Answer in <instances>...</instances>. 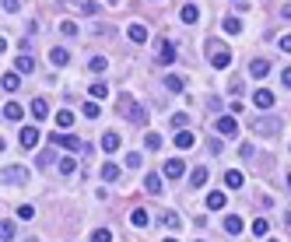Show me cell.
Wrapping results in <instances>:
<instances>
[{
  "label": "cell",
  "mask_w": 291,
  "mask_h": 242,
  "mask_svg": "<svg viewBox=\"0 0 291 242\" xmlns=\"http://www.w3.org/2000/svg\"><path fill=\"white\" fill-rule=\"evenodd\" d=\"M116 109L123 112V119H130L134 127H144V123H147V116H144L141 102H137L130 92H119V95H116Z\"/></svg>",
  "instance_id": "1"
},
{
  "label": "cell",
  "mask_w": 291,
  "mask_h": 242,
  "mask_svg": "<svg viewBox=\"0 0 291 242\" xmlns=\"http://www.w3.org/2000/svg\"><path fill=\"white\" fill-rule=\"evenodd\" d=\"M281 119L277 116H256V123H253V130H256V137H277L281 134Z\"/></svg>",
  "instance_id": "2"
},
{
  "label": "cell",
  "mask_w": 291,
  "mask_h": 242,
  "mask_svg": "<svg viewBox=\"0 0 291 242\" xmlns=\"http://www.w3.org/2000/svg\"><path fill=\"white\" fill-rule=\"evenodd\" d=\"M161 172H165V179H183V176H186V161H183V158H169V161L161 165Z\"/></svg>",
  "instance_id": "3"
},
{
  "label": "cell",
  "mask_w": 291,
  "mask_h": 242,
  "mask_svg": "<svg viewBox=\"0 0 291 242\" xmlns=\"http://www.w3.org/2000/svg\"><path fill=\"white\" fill-rule=\"evenodd\" d=\"M53 144H60V147H67V151H81V147H85V141H81L77 134H53Z\"/></svg>",
  "instance_id": "4"
},
{
  "label": "cell",
  "mask_w": 291,
  "mask_h": 242,
  "mask_svg": "<svg viewBox=\"0 0 291 242\" xmlns=\"http://www.w3.org/2000/svg\"><path fill=\"white\" fill-rule=\"evenodd\" d=\"M4 183H11V186L28 183V169H25V165H11V169H4Z\"/></svg>",
  "instance_id": "5"
},
{
  "label": "cell",
  "mask_w": 291,
  "mask_h": 242,
  "mask_svg": "<svg viewBox=\"0 0 291 242\" xmlns=\"http://www.w3.org/2000/svg\"><path fill=\"white\" fill-rule=\"evenodd\" d=\"M154 60H158L161 67H169V63L176 60V46L169 43V39H161V43H158V56H154Z\"/></svg>",
  "instance_id": "6"
},
{
  "label": "cell",
  "mask_w": 291,
  "mask_h": 242,
  "mask_svg": "<svg viewBox=\"0 0 291 242\" xmlns=\"http://www.w3.org/2000/svg\"><path fill=\"white\" fill-rule=\"evenodd\" d=\"M211 63H214L218 70H225V67H232V53H228L225 46H211Z\"/></svg>",
  "instance_id": "7"
},
{
  "label": "cell",
  "mask_w": 291,
  "mask_h": 242,
  "mask_svg": "<svg viewBox=\"0 0 291 242\" xmlns=\"http://www.w3.org/2000/svg\"><path fill=\"white\" fill-rule=\"evenodd\" d=\"M39 141H43V137H39V130H35V127H25V130L18 134V144H21V147H28V151H32Z\"/></svg>",
  "instance_id": "8"
},
{
  "label": "cell",
  "mask_w": 291,
  "mask_h": 242,
  "mask_svg": "<svg viewBox=\"0 0 291 242\" xmlns=\"http://www.w3.org/2000/svg\"><path fill=\"white\" fill-rule=\"evenodd\" d=\"M218 134H225V137H235V134H239L235 116H221V119H218Z\"/></svg>",
  "instance_id": "9"
},
{
  "label": "cell",
  "mask_w": 291,
  "mask_h": 242,
  "mask_svg": "<svg viewBox=\"0 0 291 242\" xmlns=\"http://www.w3.org/2000/svg\"><path fill=\"white\" fill-rule=\"evenodd\" d=\"M253 102H256V109H270V105H274V92H267V88H256Z\"/></svg>",
  "instance_id": "10"
},
{
  "label": "cell",
  "mask_w": 291,
  "mask_h": 242,
  "mask_svg": "<svg viewBox=\"0 0 291 242\" xmlns=\"http://www.w3.org/2000/svg\"><path fill=\"white\" fill-rule=\"evenodd\" d=\"M144 190H147L151 196H158V193H161V176H158V172H147V176H144Z\"/></svg>",
  "instance_id": "11"
},
{
  "label": "cell",
  "mask_w": 291,
  "mask_h": 242,
  "mask_svg": "<svg viewBox=\"0 0 291 242\" xmlns=\"http://www.w3.org/2000/svg\"><path fill=\"white\" fill-rule=\"evenodd\" d=\"M127 35H130V43H137V46H141V43H147V28H144V25H137V21L127 28Z\"/></svg>",
  "instance_id": "12"
},
{
  "label": "cell",
  "mask_w": 291,
  "mask_h": 242,
  "mask_svg": "<svg viewBox=\"0 0 291 242\" xmlns=\"http://www.w3.org/2000/svg\"><path fill=\"white\" fill-rule=\"evenodd\" d=\"M221 228H225L228 235H239V232H242V218H239V214H228V218L221 221Z\"/></svg>",
  "instance_id": "13"
},
{
  "label": "cell",
  "mask_w": 291,
  "mask_h": 242,
  "mask_svg": "<svg viewBox=\"0 0 291 242\" xmlns=\"http://www.w3.org/2000/svg\"><path fill=\"white\" fill-rule=\"evenodd\" d=\"M0 85H4V92H18V88H21V77H18V70L4 74V81H0Z\"/></svg>",
  "instance_id": "14"
},
{
  "label": "cell",
  "mask_w": 291,
  "mask_h": 242,
  "mask_svg": "<svg viewBox=\"0 0 291 242\" xmlns=\"http://www.w3.org/2000/svg\"><path fill=\"white\" fill-rule=\"evenodd\" d=\"M242 183H245V179H242L239 169H228V172H225V186H228V190H239Z\"/></svg>",
  "instance_id": "15"
},
{
  "label": "cell",
  "mask_w": 291,
  "mask_h": 242,
  "mask_svg": "<svg viewBox=\"0 0 291 242\" xmlns=\"http://www.w3.org/2000/svg\"><path fill=\"white\" fill-rule=\"evenodd\" d=\"M32 116H35V119H46V116H49L46 98H32Z\"/></svg>",
  "instance_id": "16"
},
{
  "label": "cell",
  "mask_w": 291,
  "mask_h": 242,
  "mask_svg": "<svg viewBox=\"0 0 291 242\" xmlns=\"http://www.w3.org/2000/svg\"><path fill=\"white\" fill-rule=\"evenodd\" d=\"M161 225H165V228H169V232H179V228H183V221H179V214H172V211H165V214H161Z\"/></svg>",
  "instance_id": "17"
},
{
  "label": "cell",
  "mask_w": 291,
  "mask_h": 242,
  "mask_svg": "<svg viewBox=\"0 0 291 242\" xmlns=\"http://www.w3.org/2000/svg\"><path fill=\"white\" fill-rule=\"evenodd\" d=\"M249 74H253V77H267L270 74V63L267 60H253V63H249Z\"/></svg>",
  "instance_id": "18"
},
{
  "label": "cell",
  "mask_w": 291,
  "mask_h": 242,
  "mask_svg": "<svg viewBox=\"0 0 291 242\" xmlns=\"http://www.w3.org/2000/svg\"><path fill=\"white\" fill-rule=\"evenodd\" d=\"M102 179L105 183H116L119 179V165H116V161H105V165H102Z\"/></svg>",
  "instance_id": "19"
},
{
  "label": "cell",
  "mask_w": 291,
  "mask_h": 242,
  "mask_svg": "<svg viewBox=\"0 0 291 242\" xmlns=\"http://www.w3.org/2000/svg\"><path fill=\"white\" fill-rule=\"evenodd\" d=\"M207 207H211V211H221V207H225V193H221V190L207 193Z\"/></svg>",
  "instance_id": "20"
},
{
  "label": "cell",
  "mask_w": 291,
  "mask_h": 242,
  "mask_svg": "<svg viewBox=\"0 0 291 242\" xmlns=\"http://www.w3.org/2000/svg\"><path fill=\"white\" fill-rule=\"evenodd\" d=\"M21 116H25V109H21L18 102H7V105H4V119H11V123H14V119H21Z\"/></svg>",
  "instance_id": "21"
},
{
  "label": "cell",
  "mask_w": 291,
  "mask_h": 242,
  "mask_svg": "<svg viewBox=\"0 0 291 242\" xmlns=\"http://www.w3.org/2000/svg\"><path fill=\"white\" fill-rule=\"evenodd\" d=\"M179 18H183V21H186V25H193V21H196V18H200V7H196V4H186V7H183V11H179Z\"/></svg>",
  "instance_id": "22"
},
{
  "label": "cell",
  "mask_w": 291,
  "mask_h": 242,
  "mask_svg": "<svg viewBox=\"0 0 291 242\" xmlns=\"http://www.w3.org/2000/svg\"><path fill=\"white\" fill-rule=\"evenodd\" d=\"M49 60H53V67H67V63H70V53H67V49H60V46H56V49H53V53H49Z\"/></svg>",
  "instance_id": "23"
},
{
  "label": "cell",
  "mask_w": 291,
  "mask_h": 242,
  "mask_svg": "<svg viewBox=\"0 0 291 242\" xmlns=\"http://www.w3.org/2000/svg\"><path fill=\"white\" fill-rule=\"evenodd\" d=\"M193 144H196V137H193L190 130H179V134H176V147L186 151V147H193Z\"/></svg>",
  "instance_id": "24"
},
{
  "label": "cell",
  "mask_w": 291,
  "mask_h": 242,
  "mask_svg": "<svg viewBox=\"0 0 291 242\" xmlns=\"http://www.w3.org/2000/svg\"><path fill=\"white\" fill-rule=\"evenodd\" d=\"M130 221H134V228H147V225H151V218H147V211H144V207H137V211L130 214Z\"/></svg>",
  "instance_id": "25"
},
{
  "label": "cell",
  "mask_w": 291,
  "mask_h": 242,
  "mask_svg": "<svg viewBox=\"0 0 291 242\" xmlns=\"http://www.w3.org/2000/svg\"><path fill=\"white\" fill-rule=\"evenodd\" d=\"M56 127H60V130H70V127H74V112L60 109V112H56Z\"/></svg>",
  "instance_id": "26"
},
{
  "label": "cell",
  "mask_w": 291,
  "mask_h": 242,
  "mask_svg": "<svg viewBox=\"0 0 291 242\" xmlns=\"http://www.w3.org/2000/svg\"><path fill=\"white\" fill-rule=\"evenodd\" d=\"M14 235H18V228H14V221H7V218H4V221H0V239H4V242H11Z\"/></svg>",
  "instance_id": "27"
},
{
  "label": "cell",
  "mask_w": 291,
  "mask_h": 242,
  "mask_svg": "<svg viewBox=\"0 0 291 242\" xmlns=\"http://www.w3.org/2000/svg\"><path fill=\"white\" fill-rule=\"evenodd\" d=\"M116 147H119V137H116L112 130H109V134H102V151H109V154H112Z\"/></svg>",
  "instance_id": "28"
},
{
  "label": "cell",
  "mask_w": 291,
  "mask_h": 242,
  "mask_svg": "<svg viewBox=\"0 0 291 242\" xmlns=\"http://www.w3.org/2000/svg\"><path fill=\"white\" fill-rule=\"evenodd\" d=\"M267 232H270V221H267V218H256V221H253V235H256V239H267Z\"/></svg>",
  "instance_id": "29"
},
{
  "label": "cell",
  "mask_w": 291,
  "mask_h": 242,
  "mask_svg": "<svg viewBox=\"0 0 291 242\" xmlns=\"http://www.w3.org/2000/svg\"><path fill=\"white\" fill-rule=\"evenodd\" d=\"M183 85H186V81H183V77H176V74H172V77H165V88H169V92H176V95L183 92Z\"/></svg>",
  "instance_id": "30"
},
{
  "label": "cell",
  "mask_w": 291,
  "mask_h": 242,
  "mask_svg": "<svg viewBox=\"0 0 291 242\" xmlns=\"http://www.w3.org/2000/svg\"><path fill=\"white\" fill-rule=\"evenodd\" d=\"M28 70H35V60L32 56H18V74H28Z\"/></svg>",
  "instance_id": "31"
},
{
  "label": "cell",
  "mask_w": 291,
  "mask_h": 242,
  "mask_svg": "<svg viewBox=\"0 0 291 242\" xmlns=\"http://www.w3.org/2000/svg\"><path fill=\"white\" fill-rule=\"evenodd\" d=\"M88 67H92L95 74H102V70L109 67V60H105V56H92V60H88Z\"/></svg>",
  "instance_id": "32"
},
{
  "label": "cell",
  "mask_w": 291,
  "mask_h": 242,
  "mask_svg": "<svg viewBox=\"0 0 291 242\" xmlns=\"http://www.w3.org/2000/svg\"><path fill=\"white\" fill-rule=\"evenodd\" d=\"M144 144H147V151H158V147H161V144H165V141H161V134H154V130H151V134H147V141H144Z\"/></svg>",
  "instance_id": "33"
},
{
  "label": "cell",
  "mask_w": 291,
  "mask_h": 242,
  "mask_svg": "<svg viewBox=\"0 0 291 242\" xmlns=\"http://www.w3.org/2000/svg\"><path fill=\"white\" fill-rule=\"evenodd\" d=\"M207 183V169H193V176H190V186H203Z\"/></svg>",
  "instance_id": "34"
},
{
  "label": "cell",
  "mask_w": 291,
  "mask_h": 242,
  "mask_svg": "<svg viewBox=\"0 0 291 242\" xmlns=\"http://www.w3.org/2000/svg\"><path fill=\"white\" fill-rule=\"evenodd\" d=\"M92 242H112V232L109 228H95L92 232Z\"/></svg>",
  "instance_id": "35"
},
{
  "label": "cell",
  "mask_w": 291,
  "mask_h": 242,
  "mask_svg": "<svg viewBox=\"0 0 291 242\" xmlns=\"http://www.w3.org/2000/svg\"><path fill=\"white\" fill-rule=\"evenodd\" d=\"M225 32H228V35H239V32H242V21H239V18H228V21H225Z\"/></svg>",
  "instance_id": "36"
},
{
  "label": "cell",
  "mask_w": 291,
  "mask_h": 242,
  "mask_svg": "<svg viewBox=\"0 0 291 242\" xmlns=\"http://www.w3.org/2000/svg\"><path fill=\"white\" fill-rule=\"evenodd\" d=\"M85 116H88V119H98V116H102V105H98V102H88V105H85Z\"/></svg>",
  "instance_id": "37"
},
{
  "label": "cell",
  "mask_w": 291,
  "mask_h": 242,
  "mask_svg": "<svg viewBox=\"0 0 291 242\" xmlns=\"http://www.w3.org/2000/svg\"><path fill=\"white\" fill-rule=\"evenodd\" d=\"M18 218H21V221H32V218H35V207H32V204H21V207H18Z\"/></svg>",
  "instance_id": "38"
},
{
  "label": "cell",
  "mask_w": 291,
  "mask_h": 242,
  "mask_svg": "<svg viewBox=\"0 0 291 242\" xmlns=\"http://www.w3.org/2000/svg\"><path fill=\"white\" fill-rule=\"evenodd\" d=\"M141 165H144V158H141L137 151H130V154H127V169H141Z\"/></svg>",
  "instance_id": "39"
},
{
  "label": "cell",
  "mask_w": 291,
  "mask_h": 242,
  "mask_svg": "<svg viewBox=\"0 0 291 242\" xmlns=\"http://www.w3.org/2000/svg\"><path fill=\"white\" fill-rule=\"evenodd\" d=\"M92 95H95V98H105V95H109V85H102V81H95V85H92Z\"/></svg>",
  "instance_id": "40"
},
{
  "label": "cell",
  "mask_w": 291,
  "mask_h": 242,
  "mask_svg": "<svg viewBox=\"0 0 291 242\" xmlns=\"http://www.w3.org/2000/svg\"><path fill=\"white\" fill-rule=\"evenodd\" d=\"M172 130H186V112H176L172 116Z\"/></svg>",
  "instance_id": "41"
},
{
  "label": "cell",
  "mask_w": 291,
  "mask_h": 242,
  "mask_svg": "<svg viewBox=\"0 0 291 242\" xmlns=\"http://www.w3.org/2000/svg\"><path fill=\"white\" fill-rule=\"evenodd\" d=\"M74 169H77V165H74V158H63V161H60V172H63V176H70Z\"/></svg>",
  "instance_id": "42"
},
{
  "label": "cell",
  "mask_w": 291,
  "mask_h": 242,
  "mask_svg": "<svg viewBox=\"0 0 291 242\" xmlns=\"http://www.w3.org/2000/svg\"><path fill=\"white\" fill-rule=\"evenodd\" d=\"M60 32H63V35H77V25H74V21H60Z\"/></svg>",
  "instance_id": "43"
},
{
  "label": "cell",
  "mask_w": 291,
  "mask_h": 242,
  "mask_svg": "<svg viewBox=\"0 0 291 242\" xmlns=\"http://www.w3.org/2000/svg\"><path fill=\"white\" fill-rule=\"evenodd\" d=\"M277 46H281V49H284V53H291V32H288V35H281V39H277Z\"/></svg>",
  "instance_id": "44"
},
{
  "label": "cell",
  "mask_w": 291,
  "mask_h": 242,
  "mask_svg": "<svg viewBox=\"0 0 291 242\" xmlns=\"http://www.w3.org/2000/svg\"><path fill=\"white\" fill-rule=\"evenodd\" d=\"M281 85L291 92V67H284V70H281Z\"/></svg>",
  "instance_id": "45"
},
{
  "label": "cell",
  "mask_w": 291,
  "mask_h": 242,
  "mask_svg": "<svg viewBox=\"0 0 291 242\" xmlns=\"http://www.w3.org/2000/svg\"><path fill=\"white\" fill-rule=\"evenodd\" d=\"M49 161H53V151H43V154L35 158V165H49Z\"/></svg>",
  "instance_id": "46"
},
{
  "label": "cell",
  "mask_w": 291,
  "mask_h": 242,
  "mask_svg": "<svg viewBox=\"0 0 291 242\" xmlns=\"http://www.w3.org/2000/svg\"><path fill=\"white\" fill-rule=\"evenodd\" d=\"M18 7H21V4H18V0H4V11H7V14H14Z\"/></svg>",
  "instance_id": "47"
},
{
  "label": "cell",
  "mask_w": 291,
  "mask_h": 242,
  "mask_svg": "<svg viewBox=\"0 0 291 242\" xmlns=\"http://www.w3.org/2000/svg\"><path fill=\"white\" fill-rule=\"evenodd\" d=\"M281 14H284V18L291 21V4H284V7H281Z\"/></svg>",
  "instance_id": "48"
},
{
  "label": "cell",
  "mask_w": 291,
  "mask_h": 242,
  "mask_svg": "<svg viewBox=\"0 0 291 242\" xmlns=\"http://www.w3.org/2000/svg\"><path fill=\"white\" fill-rule=\"evenodd\" d=\"M165 242H179V239H165Z\"/></svg>",
  "instance_id": "49"
},
{
  "label": "cell",
  "mask_w": 291,
  "mask_h": 242,
  "mask_svg": "<svg viewBox=\"0 0 291 242\" xmlns=\"http://www.w3.org/2000/svg\"><path fill=\"white\" fill-rule=\"evenodd\" d=\"M25 242H39V239H25Z\"/></svg>",
  "instance_id": "50"
},
{
  "label": "cell",
  "mask_w": 291,
  "mask_h": 242,
  "mask_svg": "<svg viewBox=\"0 0 291 242\" xmlns=\"http://www.w3.org/2000/svg\"><path fill=\"white\" fill-rule=\"evenodd\" d=\"M288 190H291V176H288Z\"/></svg>",
  "instance_id": "51"
},
{
  "label": "cell",
  "mask_w": 291,
  "mask_h": 242,
  "mask_svg": "<svg viewBox=\"0 0 291 242\" xmlns=\"http://www.w3.org/2000/svg\"><path fill=\"white\" fill-rule=\"evenodd\" d=\"M109 4H119V0H109Z\"/></svg>",
  "instance_id": "52"
},
{
  "label": "cell",
  "mask_w": 291,
  "mask_h": 242,
  "mask_svg": "<svg viewBox=\"0 0 291 242\" xmlns=\"http://www.w3.org/2000/svg\"><path fill=\"white\" fill-rule=\"evenodd\" d=\"M267 242H277V239H267Z\"/></svg>",
  "instance_id": "53"
},
{
  "label": "cell",
  "mask_w": 291,
  "mask_h": 242,
  "mask_svg": "<svg viewBox=\"0 0 291 242\" xmlns=\"http://www.w3.org/2000/svg\"><path fill=\"white\" fill-rule=\"evenodd\" d=\"M200 242H203V239H200Z\"/></svg>",
  "instance_id": "54"
}]
</instances>
